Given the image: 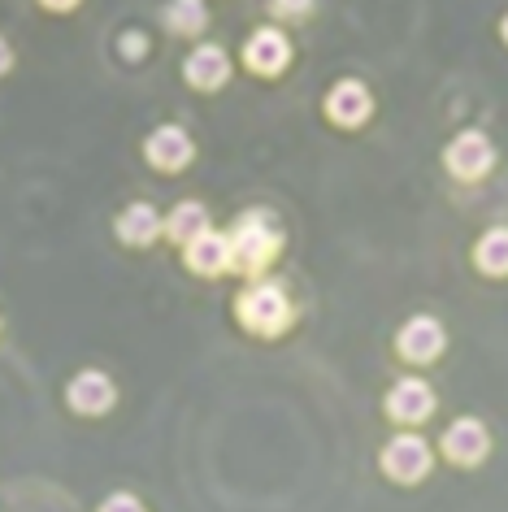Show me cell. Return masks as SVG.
Segmentation results:
<instances>
[{"instance_id": "obj_13", "label": "cell", "mask_w": 508, "mask_h": 512, "mask_svg": "<svg viewBox=\"0 0 508 512\" xmlns=\"http://www.w3.org/2000/svg\"><path fill=\"white\" fill-rule=\"evenodd\" d=\"M183 265L200 278H222L231 274V239L222 235V230H200L196 239L183 243Z\"/></svg>"}, {"instance_id": "obj_8", "label": "cell", "mask_w": 508, "mask_h": 512, "mask_svg": "<svg viewBox=\"0 0 508 512\" xmlns=\"http://www.w3.org/2000/svg\"><path fill=\"white\" fill-rule=\"evenodd\" d=\"M291 57H296V48H291L287 31L283 27H270V22L257 27L244 40V66L252 74H261V79H278V74H287Z\"/></svg>"}, {"instance_id": "obj_1", "label": "cell", "mask_w": 508, "mask_h": 512, "mask_svg": "<svg viewBox=\"0 0 508 512\" xmlns=\"http://www.w3.org/2000/svg\"><path fill=\"white\" fill-rule=\"evenodd\" d=\"M226 239H231V270L239 274H265L283 256V222L270 209H244Z\"/></svg>"}, {"instance_id": "obj_2", "label": "cell", "mask_w": 508, "mask_h": 512, "mask_svg": "<svg viewBox=\"0 0 508 512\" xmlns=\"http://www.w3.org/2000/svg\"><path fill=\"white\" fill-rule=\"evenodd\" d=\"M235 317L248 335L278 339L291 330V322H296V300H291L278 283H252L235 296Z\"/></svg>"}, {"instance_id": "obj_20", "label": "cell", "mask_w": 508, "mask_h": 512, "mask_svg": "<svg viewBox=\"0 0 508 512\" xmlns=\"http://www.w3.org/2000/svg\"><path fill=\"white\" fill-rule=\"evenodd\" d=\"M113 508H131V512H139L144 504H139L135 495H126V491H118V495H109V499H100V512H113Z\"/></svg>"}, {"instance_id": "obj_21", "label": "cell", "mask_w": 508, "mask_h": 512, "mask_svg": "<svg viewBox=\"0 0 508 512\" xmlns=\"http://www.w3.org/2000/svg\"><path fill=\"white\" fill-rule=\"evenodd\" d=\"M9 70H14V44H9L5 35H0V79H5Z\"/></svg>"}, {"instance_id": "obj_4", "label": "cell", "mask_w": 508, "mask_h": 512, "mask_svg": "<svg viewBox=\"0 0 508 512\" xmlns=\"http://www.w3.org/2000/svg\"><path fill=\"white\" fill-rule=\"evenodd\" d=\"M443 170H448L456 183H482V178L495 170L491 135L478 131V126H465L461 135H452L448 148H443Z\"/></svg>"}, {"instance_id": "obj_18", "label": "cell", "mask_w": 508, "mask_h": 512, "mask_svg": "<svg viewBox=\"0 0 508 512\" xmlns=\"http://www.w3.org/2000/svg\"><path fill=\"white\" fill-rule=\"evenodd\" d=\"M309 9H313V0H270V14H274V18H283V22L309 18Z\"/></svg>"}, {"instance_id": "obj_5", "label": "cell", "mask_w": 508, "mask_h": 512, "mask_svg": "<svg viewBox=\"0 0 508 512\" xmlns=\"http://www.w3.org/2000/svg\"><path fill=\"white\" fill-rule=\"evenodd\" d=\"M491 447H495L491 443V430L482 426L478 417H456L452 426L439 434V452L456 469H478L482 460L491 456Z\"/></svg>"}, {"instance_id": "obj_12", "label": "cell", "mask_w": 508, "mask_h": 512, "mask_svg": "<svg viewBox=\"0 0 508 512\" xmlns=\"http://www.w3.org/2000/svg\"><path fill=\"white\" fill-rule=\"evenodd\" d=\"M183 79L192 92H222L231 83V57L222 44H196L183 57Z\"/></svg>"}, {"instance_id": "obj_15", "label": "cell", "mask_w": 508, "mask_h": 512, "mask_svg": "<svg viewBox=\"0 0 508 512\" xmlns=\"http://www.w3.org/2000/svg\"><path fill=\"white\" fill-rule=\"evenodd\" d=\"M474 270L482 278H508V226H487L474 239Z\"/></svg>"}, {"instance_id": "obj_3", "label": "cell", "mask_w": 508, "mask_h": 512, "mask_svg": "<svg viewBox=\"0 0 508 512\" xmlns=\"http://www.w3.org/2000/svg\"><path fill=\"white\" fill-rule=\"evenodd\" d=\"M378 465H383V473L391 482L417 486V482L430 478V469H435V447H430L422 434L400 430V434H391L387 447L378 452Z\"/></svg>"}, {"instance_id": "obj_22", "label": "cell", "mask_w": 508, "mask_h": 512, "mask_svg": "<svg viewBox=\"0 0 508 512\" xmlns=\"http://www.w3.org/2000/svg\"><path fill=\"white\" fill-rule=\"evenodd\" d=\"M40 5L48 9V14H74V9H79L83 0H40Z\"/></svg>"}, {"instance_id": "obj_7", "label": "cell", "mask_w": 508, "mask_h": 512, "mask_svg": "<svg viewBox=\"0 0 508 512\" xmlns=\"http://www.w3.org/2000/svg\"><path fill=\"white\" fill-rule=\"evenodd\" d=\"M322 113H326L330 126H339V131H361V126L374 118V92L361 79H339L326 92Z\"/></svg>"}, {"instance_id": "obj_10", "label": "cell", "mask_w": 508, "mask_h": 512, "mask_svg": "<svg viewBox=\"0 0 508 512\" xmlns=\"http://www.w3.org/2000/svg\"><path fill=\"white\" fill-rule=\"evenodd\" d=\"M383 408L396 426H422V421L435 417L439 400H435V387H430L426 378H400L396 387L387 391Z\"/></svg>"}, {"instance_id": "obj_6", "label": "cell", "mask_w": 508, "mask_h": 512, "mask_svg": "<svg viewBox=\"0 0 508 512\" xmlns=\"http://www.w3.org/2000/svg\"><path fill=\"white\" fill-rule=\"evenodd\" d=\"M443 348H448V330L430 313H417L396 330V356L404 365H435Z\"/></svg>"}, {"instance_id": "obj_9", "label": "cell", "mask_w": 508, "mask_h": 512, "mask_svg": "<svg viewBox=\"0 0 508 512\" xmlns=\"http://www.w3.org/2000/svg\"><path fill=\"white\" fill-rule=\"evenodd\" d=\"M144 161L152 165V170H161V174H183L187 165L196 161V139L187 135L183 126L165 122V126H157V131H148Z\"/></svg>"}, {"instance_id": "obj_17", "label": "cell", "mask_w": 508, "mask_h": 512, "mask_svg": "<svg viewBox=\"0 0 508 512\" xmlns=\"http://www.w3.org/2000/svg\"><path fill=\"white\" fill-rule=\"evenodd\" d=\"M205 27H209L205 0H170V5H165V31L170 35H187V40H192V35H200Z\"/></svg>"}, {"instance_id": "obj_23", "label": "cell", "mask_w": 508, "mask_h": 512, "mask_svg": "<svg viewBox=\"0 0 508 512\" xmlns=\"http://www.w3.org/2000/svg\"><path fill=\"white\" fill-rule=\"evenodd\" d=\"M500 40H504V48H508V9H504V18H500Z\"/></svg>"}, {"instance_id": "obj_16", "label": "cell", "mask_w": 508, "mask_h": 512, "mask_svg": "<svg viewBox=\"0 0 508 512\" xmlns=\"http://www.w3.org/2000/svg\"><path fill=\"white\" fill-rule=\"evenodd\" d=\"M200 230H209V209L200 200H183L165 213V239L170 243H187V239H196Z\"/></svg>"}, {"instance_id": "obj_19", "label": "cell", "mask_w": 508, "mask_h": 512, "mask_svg": "<svg viewBox=\"0 0 508 512\" xmlns=\"http://www.w3.org/2000/svg\"><path fill=\"white\" fill-rule=\"evenodd\" d=\"M122 57L126 61H144L148 57V35L144 31H122Z\"/></svg>"}, {"instance_id": "obj_11", "label": "cell", "mask_w": 508, "mask_h": 512, "mask_svg": "<svg viewBox=\"0 0 508 512\" xmlns=\"http://www.w3.org/2000/svg\"><path fill=\"white\" fill-rule=\"evenodd\" d=\"M66 404L79 417H105L118 404V382L105 369H83V374H74L66 382Z\"/></svg>"}, {"instance_id": "obj_14", "label": "cell", "mask_w": 508, "mask_h": 512, "mask_svg": "<svg viewBox=\"0 0 508 512\" xmlns=\"http://www.w3.org/2000/svg\"><path fill=\"white\" fill-rule=\"evenodd\" d=\"M113 235L126 248H152L157 239H165V213H157L148 200H135L113 217Z\"/></svg>"}]
</instances>
